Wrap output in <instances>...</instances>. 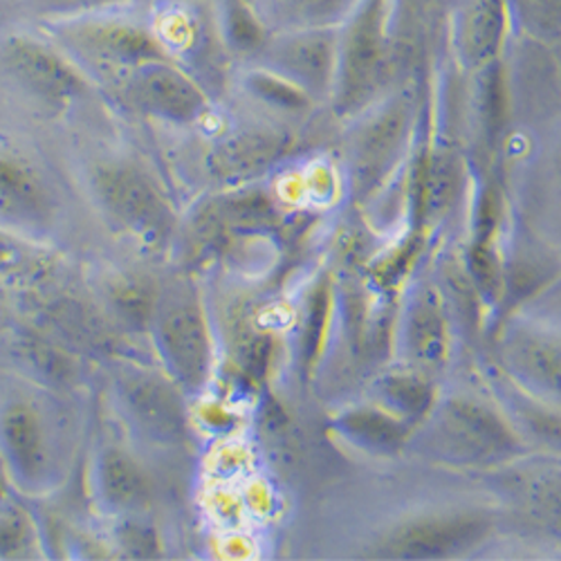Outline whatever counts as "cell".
Returning a JSON list of instances; mask_svg holds the SVG:
<instances>
[{
    "label": "cell",
    "instance_id": "24",
    "mask_svg": "<svg viewBox=\"0 0 561 561\" xmlns=\"http://www.w3.org/2000/svg\"><path fill=\"white\" fill-rule=\"evenodd\" d=\"M113 301H115L117 312L128 323H147L153 319L156 299L151 297L149 288L137 284V280H126V284H119L113 293Z\"/></svg>",
    "mask_w": 561,
    "mask_h": 561
},
{
    "label": "cell",
    "instance_id": "5",
    "mask_svg": "<svg viewBox=\"0 0 561 561\" xmlns=\"http://www.w3.org/2000/svg\"><path fill=\"white\" fill-rule=\"evenodd\" d=\"M117 400L133 432L158 447H175L186 440V409L178 387L147 368H126L115 380Z\"/></svg>",
    "mask_w": 561,
    "mask_h": 561
},
{
    "label": "cell",
    "instance_id": "13",
    "mask_svg": "<svg viewBox=\"0 0 561 561\" xmlns=\"http://www.w3.org/2000/svg\"><path fill=\"white\" fill-rule=\"evenodd\" d=\"M290 149V139L276 130L233 133L211 149L209 173L227 184H243L263 175Z\"/></svg>",
    "mask_w": 561,
    "mask_h": 561
},
{
    "label": "cell",
    "instance_id": "12",
    "mask_svg": "<svg viewBox=\"0 0 561 561\" xmlns=\"http://www.w3.org/2000/svg\"><path fill=\"white\" fill-rule=\"evenodd\" d=\"M490 524L481 517H432L404 524L385 541V552L404 559L445 557L474 546L485 537Z\"/></svg>",
    "mask_w": 561,
    "mask_h": 561
},
{
    "label": "cell",
    "instance_id": "22",
    "mask_svg": "<svg viewBox=\"0 0 561 561\" xmlns=\"http://www.w3.org/2000/svg\"><path fill=\"white\" fill-rule=\"evenodd\" d=\"M34 543V524L30 514L12 501V496L0 501V557L14 559L25 557Z\"/></svg>",
    "mask_w": 561,
    "mask_h": 561
},
{
    "label": "cell",
    "instance_id": "11",
    "mask_svg": "<svg viewBox=\"0 0 561 561\" xmlns=\"http://www.w3.org/2000/svg\"><path fill=\"white\" fill-rule=\"evenodd\" d=\"M66 41L90 59L133 70L149 61L169 59L160 41L145 27L117 21H81L64 32Z\"/></svg>",
    "mask_w": 561,
    "mask_h": 561
},
{
    "label": "cell",
    "instance_id": "20",
    "mask_svg": "<svg viewBox=\"0 0 561 561\" xmlns=\"http://www.w3.org/2000/svg\"><path fill=\"white\" fill-rule=\"evenodd\" d=\"M510 364L522 378L559 389V353L543 340L524 337L510 346Z\"/></svg>",
    "mask_w": 561,
    "mask_h": 561
},
{
    "label": "cell",
    "instance_id": "8",
    "mask_svg": "<svg viewBox=\"0 0 561 561\" xmlns=\"http://www.w3.org/2000/svg\"><path fill=\"white\" fill-rule=\"evenodd\" d=\"M0 64L34 98L64 106L85 92L79 70L50 45L25 34H12L0 43Z\"/></svg>",
    "mask_w": 561,
    "mask_h": 561
},
{
    "label": "cell",
    "instance_id": "17",
    "mask_svg": "<svg viewBox=\"0 0 561 561\" xmlns=\"http://www.w3.org/2000/svg\"><path fill=\"white\" fill-rule=\"evenodd\" d=\"M261 21L286 30H319L344 23L359 0H252Z\"/></svg>",
    "mask_w": 561,
    "mask_h": 561
},
{
    "label": "cell",
    "instance_id": "3",
    "mask_svg": "<svg viewBox=\"0 0 561 561\" xmlns=\"http://www.w3.org/2000/svg\"><path fill=\"white\" fill-rule=\"evenodd\" d=\"M92 190L108 218L145 245H162L173 211L153 180L133 164H106L92 175Z\"/></svg>",
    "mask_w": 561,
    "mask_h": 561
},
{
    "label": "cell",
    "instance_id": "14",
    "mask_svg": "<svg viewBox=\"0 0 561 561\" xmlns=\"http://www.w3.org/2000/svg\"><path fill=\"white\" fill-rule=\"evenodd\" d=\"M409 130V106L398 100L373 117L355 142V184L366 194L398 160Z\"/></svg>",
    "mask_w": 561,
    "mask_h": 561
},
{
    "label": "cell",
    "instance_id": "25",
    "mask_svg": "<svg viewBox=\"0 0 561 561\" xmlns=\"http://www.w3.org/2000/svg\"><path fill=\"white\" fill-rule=\"evenodd\" d=\"M472 274L483 290H499V263L494 259V252L485 248V241H479V245L472 250Z\"/></svg>",
    "mask_w": 561,
    "mask_h": 561
},
{
    "label": "cell",
    "instance_id": "16",
    "mask_svg": "<svg viewBox=\"0 0 561 561\" xmlns=\"http://www.w3.org/2000/svg\"><path fill=\"white\" fill-rule=\"evenodd\" d=\"M95 490L100 501L119 514L142 512L151 503V479L139 460L122 447H106L95 462Z\"/></svg>",
    "mask_w": 561,
    "mask_h": 561
},
{
    "label": "cell",
    "instance_id": "1",
    "mask_svg": "<svg viewBox=\"0 0 561 561\" xmlns=\"http://www.w3.org/2000/svg\"><path fill=\"white\" fill-rule=\"evenodd\" d=\"M0 458L10 485L23 494L55 488L61 470L59 438L50 411L30 393L0 400Z\"/></svg>",
    "mask_w": 561,
    "mask_h": 561
},
{
    "label": "cell",
    "instance_id": "7",
    "mask_svg": "<svg viewBox=\"0 0 561 561\" xmlns=\"http://www.w3.org/2000/svg\"><path fill=\"white\" fill-rule=\"evenodd\" d=\"M124 95L139 113L171 124L198 122L209 108L203 88L169 59L128 70Z\"/></svg>",
    "mask_w": 561,
    "mask_h": 561
},
{
    "label": "cell",
    "instance_id": "21",
    "mask_svg": "<svg viewBox=\"0 0 561 561\" xmlns=\"http://www.w3.org/2000/svg\"><path fill=\"white\" fill-rule=\"evenodd\" d=\"M510 14L539 41H557L561 34V0H507Z\"/></svg>",
    "mask_w": 561,
    "mask_h": 561
},
{
    "label": "cell",
    "instance_id": "9",
    "mask_svg": "<svg viewBox=\"0 0 561 561\" xmlns=\"http://www.w3.org/2000/svg\"><path fill=\"white\" fill-rule=\"evenodd\" d=\"M436 438L458 460L503 458L519 449V440L496 413L467 400H451L443 407Z\"/></svg>",
    "mask_w": 561,
    "mask_h": 561
},
{
    "label": "cell",
    "instance_id": "28",
    "mask_svg": "<svg viewBox=\"0 0 561 561\" xmlns=\"http://www.w3.org/2000/svg\"><path fill=\"white\" fill-rule=\"evenodd\" d=\"M10 490H12V485H10V479L5 472V462H3V458H0V501L10 496Z\"/></svg>",
    "mask_w": 561,
    "mask_h": 561
},
{
    "label": "cell",
    "instance_id": "18",
    "mask_svg": "<svg viewBox=\"0 0 561 561\" xmlns=\"http://www.w3.org/2000/svg\"><path fill=\"white\" fill-rule=\"evenodd\" d=\"M340 425L351 440L359 443L366 449L378 451L398 449L407 436L404 425L398 423L396 417L373 409L351 411L340 420Z\"/></svg>",
    "mask_w": 561,
    "mask_h": 561
},
{
    "label": "cell",
    "instance_id": "6",
    "mask_svg": "<svg viewBox=\"0 0 561 561\" xmlns=\"http://www.w3.org/2000/svg\"><path fill=\"white\" fill-rule=\"evenodd\" d=\"M335 27L286 30L261 48L265 70L299 88L306 98H325L337 72Z\"/></svg>",
    "mask_w": 561,
    "mask_h": 561
},
{
    "label": "cell",
    "instance_id": "27",
    "mask_svg": "<svg viewBox=\"0 0 561 561\" xmlns=\"http://www.w3.org/2000/svg\"><path fill=\"white\" fill-rule=\"evenodd\" d=\"M122 543H124V548L130 550L133 557H149V554H151V543H153V539H151V533H149V530H145L142 526H137V524L130 522V524L124 526Z\"/></svg>",
    "mask_w": 561,
    "mask_h": 561
},
{
    "label": "cell",
    "instance_id": "26",
    "mask_svg": "<svg viewBox=\"0 0 561 561\" xmlns=\"http://www.w3.org/2000/svg\"><path fill=\"white\" fill-rule=\"evenodd\" d=\"M115 3H119V0H41V8L50 14L77 16V14H85V12L108 8Z\"/></svg>",
    "mask_w": 561,
    "mask_h": 561
},
{
    "label": "cell",
    "instance_id": "4",
    "mask_svg": "<svg viewBox=\"0 0 561 561\" xmlns=\"http://www.w3.org/2000/svg\"><path fill=\"white\" fill-rule=\"evenodd\" d=\"M151 323L173 382L192 391L203 389L211 366V337L196 297L186 293L160 297Z\"/></svg>",
    "mask_w": 561,
    "mask_h": 561
},
{
    "label": "cell",
    "instance_id": "19",
    "mask_svg": "<svg viewBox=\"0 0 561 561\" xmlns=\"http://www.w3.org/2000/svg\"><path fill=\"white\" fill-rule=\"evenodd\" d=\"M407 342L411 355L423 364H440L447 351L445 321L432 301H420L407 323Z\"/></svg>",
    "mask_w": 561,
    "mask_h": 561
},
{
    "label": "cell",
    "instance_id": "15",
    "mask_svg": "<svg viewBox=\"0 0 561 561\" xmlns=\"http://www.w3.org/2000/svg\"><path fill=\"white\" fill-rule=\"evenodd\" d=\"M507 0H465L456 14V48L470 68H490L510 27Z\"/></svg>",
    "mask_w": 561,
    "mask_h": 561
},
{
    "label": "cell",
    "instance_id": "23",
    "mask_svg": "<svg viewBox=\"0 0 561 561\" xmlns=\"http://www.w3.org/2000/svg\"><path fill=\"white\" fill-rule=\"evenodd\" d=\"M382 393L389 400L391 407L398 409V413L407 420H413L417 415H425L432 407V389L425 380L415 376H393L387 378L382 385Z\"/></svg>",
    "mask_w": 561,
    "mask_h": 561
},
{
    "label": "cell",
    "instance_id": "10",
    "mask_svg": "<svg viewBox=\"0 0 561 561\" xmlns=\"http://www.w3.org/2000/svg\"><path fill=\"white\" fill-rule=\"evenodd\" d=\"M55 220L50 186L25 160L0 153V229L38 233Z\"/></svg>",
    "mask_w": 561,
    "mask_h": 561
},
{
    "label": "cell",
    "instance_id": "2",
    "mask_svg": "<svg viewBox=\"0 0 561 561\" xmlns=\"http://www.w3.org/2000/svg\"><path fill=\"white\" fill-rule=\"evenodd\" d=\"M337 45L335 104L348 115L380 88L387 61V0H359Z\"/></svg>",
    "mask_w": 561,
    "mask_h": 561
}]
</instances>
